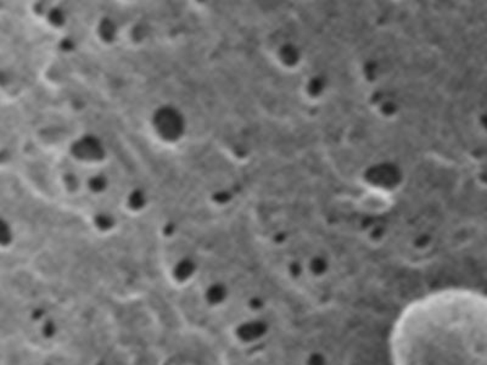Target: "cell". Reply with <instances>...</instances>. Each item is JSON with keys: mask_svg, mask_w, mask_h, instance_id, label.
I'll return each mask as SVG.
<instances>
[{"mask_svg": "<svg viewBox=\"0 0 487 365\" xmlns=\"http://www.w3.org/2000/svg\"><path fill=\"white\" fill-rule=\"evenodd\" d=\"M392 365H487V296L446 289L410 302L389 335Z\"/></svg>", "mask_w": 487, "mask_h": 365, "instance_id": "1", "label": "cell"}]
</instances>
